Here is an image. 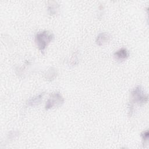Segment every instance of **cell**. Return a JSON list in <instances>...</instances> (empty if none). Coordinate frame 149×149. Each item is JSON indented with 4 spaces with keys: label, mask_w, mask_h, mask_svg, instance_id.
I'll list each match as a JSON object with an SVG mask.
<instances>
[{
    "label": "cell",
    "mask_w": 149,
    "mask_h": 149,
    "mask_svg": "<svg viewBox=\"0 0 149 149\" xmlns=\"http://www.w3.org/2000/svg\"><path fill=\"white\" fill-rule=\"evenodd\" d=\"M141 137H142L143 143V145H144V144H146V142L148 141V130L143 131L141 133Z\"/></svg>",
    "instance_id": "9"
},
{
    "label": "cell",
    "mask_w": 149,
    "mask_h": 149,
    "mask_svg": "<svg viewBox=\"0 0 149 149\" xmlns=\"http://www.w3.org/2000/svg\"><path fill=\"white\" fill-rule=\"evenodd\" d=\"M64 103V98L59 92L52 93L45 105V109L49 110L61 106Z\"/></svg>",
    "instance_id": "3"
},
{
    "label": "cell",
    "mask_w": 149,
    "mask_h": 149,
    "mask_svg": "<svg viewBox=\"0 0 149 149\" xmlns=\"http://www.w3.org/2000/svg\"><path fill=\"white\" fill-rule=\"evenodd\" d=\"M148 95L144 92L143 88L137 86L134 87L130 92L129 103V112L130 116H132L134 105H143L148 102Z\"/></svg>",
    "instance_id": "1"
},
{
    "label": "cell",
    "mask_w": 149,
    "mask_h": 149,
    "mask_svg": "<svg viewBox=\"0 0 149 149\" xmlns=\"http://www.w3.org/2000/svg\"><path fill=\"white\" fill-rule=\"evenodd\" d=\"M54 39L53 33L47 31H42L38 32L34 38V42L38 49L44 54L49 44Z\"/></svg>",
    "instance_id": "2"
},
{
    "label": "cell",
    "mask_w": 149,
    "mask_h": 149,
    "mask_svg": "<svg viewBox=\"0 0 149 149\" xmlns=\"http://www.w3.org/2000/svg\"><path fill=\"white\" fill-rule=\"evenodd\" d=\"M49 3L48 6V13L50 15H55L59 9V5H58L56 2L55 1H51L49 2Z\"/></svg>",
    "instance_id": "8"
},
{
    "label": "cell",
    "mask_w": 149,
    "mask_h": 149,
    "mask_svg": "<svg viewBox=\"0 0 149 149\" xmlns=\"http://www.w3.org/2000/svg\"><path fill=\"white\" fill-rule=\"evenodd\" d=\"M129 56V52L125 48H121L117 50L113 54L115 59L119 62L125 61Z\"/></svg>",
    "instance_id": "4"
},
{
    "label": "cell",
    "mask_w": 149,
    "mask_h": 149,
    "mask_svg": "<svg viewBox=\"0 0 149 149\" xmlns=\"http://www.w3.org/2000/svg\"><path fill=\"white\" fill-rule=\"evenodd\" d=\"M45 94V93L42 92L40 93L38 95H36L34 96L33 97L31 98L30 100H29L27 102V106L28 107H35L38 105H39L41 102L42 100V98L44 97V95Z\"/></svg>",
    "instance_id": "5"
},
{
    "label": "cell",
    "mask_w": 149,
    "mask_h": 149,
    "mask_svg": "<svg viewBox=\"0 0 149 149\" xmlns=\"http://www.w3.org/2000/svg\"><path fill=\"white\" fill-rule=\"evenodd\" d=\"M57 70L55 68L51 67L50 68L46 73L45 74V79L48 81L53 80L57 76Z\"/></svg>",
    "instance_id": "7"
},
{
    "label": "cell",
    "mask_w": 149,
    "mask_h": 149,
    "mask_svg": "<svg viewBox=\"0 0 149 149\" xmlns=\"http://www.w3.org/2000/svg\"><path fill=\"white\" fill-rule=\"evenodd\" d=\"M111 39V36L107 33H100L97 37L95 42L99 46H102L108 43Z\"/></svg>",
    "instance_id": "6"
}]
</instances>
